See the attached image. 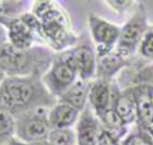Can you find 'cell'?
Listing matches in <instances>:
<instances>
[{"label":"cell","mask_w":153,"mask_h":145,"mask_svg":"<svg viewBox=\"0 0 153 145\" xmlns=\"http://www.w3.org/2000/svg\"><path fill=\"white\" fill-rule=\"evenodd\" d=\"M56 102L39 75L6 77L0 85V104L14 117L38 108L50 109Z\"/></svg>","instance_id":"obj_1"},{"label":"cell","mask_w":153,"mask_h":145,"mask_svg":"<svg viewBox=\"0 0 153 145\" xmlns=\"http://www.w3.org/2000/svg\"><path fill=\"white\" fill-rule=\"evenodd\" d=\"M55 58L56 52L45 46H33L27 49L16 48L8 42L0 46V68L7 77H43Z\"/></svg>","instance_id":"obj_2"},{"label":"cell","mask_w":153,"mask_h":145,"mask_svg":"<svg viewBox=\"0 0 153 145\" xmlns=\"http://www.w3.org/2000/svg\"><path fill=\"white\" fill-rule=\"evenodd\" d=\"M32 13L39 19L45 41L54 52L60 53L74 47L75 34L71 30V24L65 11L53 1H35Z\"/></svg>","instance_id":"obj_3"},{"label":"cell","mask_w":153,"mask_h":145,"mask_svg":"<svg viewBox=\"0 0 153 145\" xmlns=\"http://www.w3.org/2000/svg\"><path fill=\"white\" fill-rule=\"evenodd\" d=\"M149 29L147 10L142 2H139L133 16L124 23L121 28L120 40L115 50L126 60L130 58L139 50V46L145 34Z\"/></svg>","instance_id":"obj_4"},{"label":"cell","mask_w":153,"mask_h":145,"mask_svg":"<svg viewBox=\"0 0 153 145\" xmlns=\"http://www.w3.org/2000/svg\"><path fill=\"white\" fill-rule=\"evenodd\" d=\"M48 113V108H38L16 116V138L24 144L48 139L51 129Z\"/></svg>","instance_id":"obj_5"},{"label":"cell","mask_w":153,"mask_h":145,"mask_svg":"<svg viewBox=\"0 0 153 145\" xmlns=\"http://www.w3.org/2000/svg\"><path fill=\"white\" fill-rule=\"evenodd\" d=\"M56 59L73 67L81 80L93 81L97 74V55L88 44L74 46L56 53Z\"/></svg>","instance_id":"obj_6"},{"label":"cell","mask_w":153,"mask_h":145,"mask_svg":"<svg viewBox=\"0 0 153 145\" xmlns=\"http://www.w3.org/2000/svg\"><path fill=\"white\" fill-rule=\"evenodd\" d=\"M92 40L96 46V55L103 56L115 50L121 34V28L91 13L87 18Z\"/></svg>","instance_id":"obj_7"},{"label":"cell","mask_w":153,"mask_h":145,"mask_svg":"<svg viewBox=\"0 0 153 145\" xmlns=\"http://www.w3.org/2000/svg\"><path fill=\"white\" fill-rule=\"evenodd\" d=\"M78 79L76 71L56 58L50 68L42 77L45 87L56 99L60 98Z\"/></svg>","instance_id":"obj_8"},{"label":"cell","mask_w":153,"mask_h":145,"mask_svg":"<svg viewBox=\"0 0 153 145\" xmlns=\"http://www.w3.org/2000/svg\"><path fill=\"white\" fill-rule=\"evenodd\" d=\"M111 108H114L127 126L136 122L137 110L133 87L129 86L124 90H120L117 85L111 84Z\"/></svg>","instance_id":"obj_9"},{"label":"cell","mask_w":153,"mask_h":145,"mask_svg":"<svg viewBox=\"0 0 153 145\" xmlns=\"http://www.w3.org/2000/svg\"><path fill=\"white\" fill-rule=\"evenodd\" d=\"M100 131V121L92 108L87 104L86 108L80 113L76 122V145H98Z\"/></svg>","instance_id":"obj_10"},{"label":"cell","mask_w":153,"mask_h":145,"mask_svg":"<svg viewBox=\"0 0 153 145\" xmlns=\"http://www.w3.org/2000/svg\"><path fill=\"white\" fill-rule=\"evenodd\" d=\"M7 31L8 43L19 49H27L33 47V42L36 40L35 34L31 29L22 20L20 17L17 18H6L1 23Z\"/></svg>","instance_id":"obj_11"},{"label":"cell","mask_w":153,"mask_h":145,"mask_svg":"<svg viewBox=\"0 0 153 145\" xmlns=\"http://www.w3.org/2000/svg\"><path fill=\"white\" fill-rule=\"evenodd\" d=\"M131 87L134 90L135 99H136L137 129L149 132L153 128V104L149 98L148 91L146 86L140 83H135Z\"/></svg>","instance_id":"obj_12"},{"label":"cell","mask_w":153,"mask_h":145,"mask_svg":"<svg viewBox=\"0 0 153 145\" xmlns=\"http://www.w3.org/2000/svg\"><path fill=\"white\" fill-rule=\"evenodd\" d=\"M88 105L98 117L109 109L111 107V83L96 78L91 83Z\"/></svg>","instance_id":"obj_13"},{"label":"cell","mask_w":153,"mask_h":145,"mask_svg":"<svg viewBox=\"0 0 153 145\" xmlns=\"http://www.w3.org/2000/svg\"><path fill=\"white\" fill-rule=\"evenodd\" d=\"M80 111L74 107L57 101L48 113V121L51 128H72L78 122Z\"/></svg>","instance_id":"obj_14"},{"label":"cell","mask_w":153,"mask_h":145,"mask_svg":"<svg viewBox=\"0 0 153 145\" xmlns=\"http://www.w3.org/2000/svg\"><path fill=\"white\" fill-rule=\"evenodd\" d=\"M130 62L123 59L116 50L97 58V78L111 83L112 78Z\"/></svg>","instance_id":"obj_15"},{"label":"cell","mask_w":153,"mask_h":145,"mask_svg":"<svg viewBox=\"0 0 153 145\" xmlns=\"http://www.w3.org/2000/svg\"><path fill=\"white\" fill-rule=\"evenodd\" d=\"M91 83L92 81H85L78 79L60 98H57V101L67 103L81 113L88 104V93H90Z\"/></svg>","instance_id":"obj_16"},{"label":"cell","mask_w":153,"mask_h":145,"mask_svg":"<svg viewBox=\"0 0 153 145\" xmlns=\"http://www.w3.org/2000/svg\"><path fill=\"white\" fill-rule=\"evenodd\" d=\"M102 127L108 131L116 140L121 141V139L124 138L127 133V125L121 120V117L117 115V113L114 110V108L106 109L99 117Z\"/></svg>","instance_id":"obj_17"},{"label":"cell","mask_w":153,"mask_h":145,"mask_svg":"<svg viewBox=\"0 0 153 145\" xmlns=\"http://www.w3.org/2000/svg\"><path fill=\"white\" fill-rule=\"evenodd\" d=\"M16 138V119L10 110L0 104V145Z\"/></svg>","instance_id":"obj_18"},{"label":"cell","mask_w":153,"mask_h":145,"mask_svg":"<svg viewBox=\"0 0 153 145\" xmlns=\"http://www.w3.org/2000/svg\"><path fill=\"white\" fill-rule=\"evenodd\" d=\"M29 1H0V23L6 18H17L25 13Z\"/></svg>","instance_id":"obj_19"},{"label":"cell","mask_w":153,"mask_h":145,"mask_svg":"<svg viewBox=\"0 0 153 145\" xmlns=\"http://www.w3.org/2000/svg\"><path fill=\"white\" fill-rule=\"evenodd\" d=\"M51 145H76L75 129L72 128H51L48 135Z\"/></svg>","instance_id":"obj_20"},{"label":"cell","mask_w":153,"mask_h":145,"mask_svg":"<svg viewBox=\"0 0 153 145\" xmlns=\"http://www.w3.org/2000/svg\"><path fill=\"white\" fill-rule=\"evenodd\" d=\"M121 145H153V139L149 133L137 129L128 134L121 143Z\"/></svg>","instance_id":"obj_21"},{"label":"cell","mask_w":153,"mask_h":145,"mask_svg":"<svg viewBox=\"0 0 153 145\" xmlns=\"http://www.w3.org/2000/svg\"><path fill=\"white\" fill-rule=\"evenodd\" d=\"M139 53L147 60L153 61V28L149 26L139 46Z\"/></svg>","instance_id":"obj_22"},{"label":"cell","mask_w":153,"mask_h":145,"mask_svg":"<svg viewBox=\"0 0 153 145\" xmlns=\"http://www.w3.org/2000/svg\"><path fill=\"white\" fill-rule=\"evenodd\" d=\"M105 4H108V6L117 13H126L129 8L133 7L134 4H136V1H133V0H106Z\"/></svg>","instance_id":"obj_23"},{"label":"cell","mask_w":153,"mask_h":145,"mask_svg":"<svg viewBox=\"0 0 153 145\" xmlns=\"http://www.w3.org/2000/svg\"><path fill=\"white\" fill-rule=\"evenodd\" d=\"M7 42H8V38H7V31H6L5 26L0 24V46L5 44V43H7Z\"/></svg>","instance_id":"obj_24"},{"label":"cell","mask_w":153,"mask_h":145,"mask_svg":"<svg viewBox=\"0 0 153 145\" xmlns=\"http://www.w3.org/2000/svg\"><path fill=\"white\" fill-rule=\"evenodd\" d=\"M4 145H26V144H24L23 141H20V140H18L17 138H13L12 140H10V141H7L6 144H4Z\"/></svg>","instance_id":"obj_25"},{"label":"cell","mask_w":153,"mask_h":145,"mask_svg":"<svg viewBox=\"0 0 153 145\" xmlns=\"http://www.w3.org/2000/svg\"><path fill=\"white\" fill-rule=\"evenodd\" d=\"M26 145H51V143L48 139H45V140H39V141L30 143V144H26Z\"/></svg>","instance_id":"obj_26"},{"label":"cell","mask_w":153,"mask_h":145,"mask_svg":"<svg viewBox=\"0 0 153 145\" xmlns=\"http://www.w3.org/2000/svg\"><path fill=\"white\" fill-rule=\"evenodd\" d=\"M6 77H7V75H6V73L0 68V85L4 83V80L6 79Z\"/></svg>","instance_id":"obj_27"}]
</instances>
